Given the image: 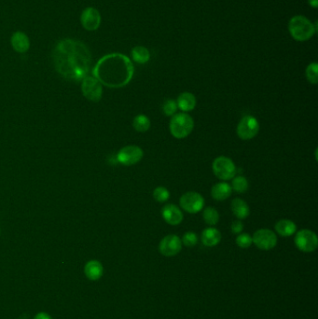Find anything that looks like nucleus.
Listing matches in <instances>:
<instances>
[{
	"label": "nucleus",
	"mask_w": 318,
	"mask_h": 319,
	"mask_svg": "<svg viewBox=\"0 0 318 319\" xmlns=\"http://www.w3.org/2000/svg\"><path fill=\"white\" fill-rule=\"evenodd\" d=\"M10 43L13 50L17 53H26L30 49V39L22 31H17L12 34L10 38Z\"/></svg>",
	"instance_id": "15"
},
{
	"label": "nucleus",
	"mask_w": 318,
	"mask_h": 319,
	"mask_svg": "<svg viewBox=\"0 0 318 319\" xmlns=\"http://www.w3.org/2000/svg\"><path fill=\"white\" fill-rule=\"evenodd\" d=\"M260 125L258 119L251 115H245L238 122L236 133L240 139L247 141L257 137Z\"/></svg>",
	"instance_id": "6"
},
{
	"label": "nucleus",
	"mask_w": 318,
	"mask_h": 319,
	"mask_svg": "<svg viewBox=\"0 0 318 319\" xmlns=\"http://www.w3.org/2000/svg\"><path fill=\"white\" fill-rule=\"evenodd\" d=\"M144 157L143 150L137 145H127L117 154V160L124 166H132L141 161Z\"/></svg>",
	"instance_id": "8"
},
{
	"label": "nucleus",
	"mask_w": 318,
	"mask_h": 319,
	"mask_svg": "<svg viewBox=\"0 0 318 319\" xmlns=\"http://www.w3.org/2000/svg\"><path fill=\"white\" fill-rule=\"evenodd\" d=\"M170 191L167 189L166 187L163 186H159L155 188L153 190V198L156 200L158 203H165L170 198Z\"/></svg>",
	"instance_id": "28"
},
{
	"label": "nucleus",
	"mask_w": 318,
	"mask_h": 319,
	"mask_svg": "<svg viewBox=\"0 0 318 319\" xmlns=\"http://www.w3.org/2000/svg\"><path fill=\"white\" fill-rule=\"evenodd\" d=\"M317 23H313L305 16H293L288 22V32L293 39L303 42L307 41L317 33Z\"/></svg>",
	"instance_id": "3"
},
{
	"label": "nucleus",
	"mask_w": 318,
	"mask_h": 319,
	"mask_svg": "<svg viewBox=\"0 0 318 319\" xmlns=\"http://www.w3.org/2000/svg\"><path fill=\"white\" fill-rule=\"evenodd\" d=\"M201 240H202V243H204L205 246L213 247L220 243L221 234L218 229L208 227L203 231L202 236H201Z\"/></svg>",
	"instance_id": "20"
},
{
	"label": "nucleus",
	"mask_w": 318,
	"mask_h": 319,
	"mask_svg": "<svg viewBox=\"0 0 318 319\" xmlns=\"http://www.w3.org/2000/svg\"><path fill=\"white\" fill-rule=\"evenodd\" d=\"M214 175L221 181H229L236 175L235 161L227 156H219L213 160Z\"/></svg>",
	"instance_id": "5"
},
{
	"label": "nucleus",
	"mask_w": 318,
	"mask_h": 319,
	"mask_svg": "<svg viewBox=\"0 0 318 319\" xmlns=\"http://www.w3.org/2000/svg\"><path fill=\"white\" fill-rule=\"evenodd\" d=\"M308 4L310 5L312 8H318V0H308Z\"/></svg>",
	"instance_id": "33"
},
{
	"label": "nucleus",
	"mask_w": 318,
	"mask_h": 319,
	"mask_svg": "<svg viewBox=\"0 0 318 319\" xmlns=\"http://www.w3.org/2000/svg\"><path fill=\"white\" fill-rule=\"evenodd\" d=\"M194 129L193 118L185 112L176 113L169 122V130L171 135L176 139H184L189 137Z\"/></svg>",
	"instance_id": "4"
},
{
	"label": "nucleus",
	"mask_w": 318,
	"mask_h": 319,
	"mask_svg": "<svg viewBox=\"0 0 318 319\" xmlns=\"http://www.w3.org/2000/svg\"><path fill=\"white\" fill-rule=\"evenodd\" d=\"M177 109L178 107L176 101L173 98L165 99L161 106V110L166 117H173L174 114L177 113Z\"/></svg>",
	"instance_id": "27"
},
{
	"label": "nucleus",
	"mask_w": 318,
	"mask_h": 319,
	"mask_svg": "<svg viewBox=\"0 0 318 319\" xmlns=\"http://www.w3.org/2000/svg\"><path fill=\"white\" fill-rule=\"evenodd\" d=\"M152 126L150 118L145 114H138L133 120V127L138 133H146Z\"/></svg>",
	"instance_id": "23"
},
{
	"label": "nucleus",
	"mask_w": 318,
	"mask_h": 319,
	"mask_svg": "<svg viewBox=\"0 0 318 319\" xmlns=\"http://www.w3.org/2000/svg\"><path fill=\"white\" fill-rule=\"evenodd\" d=\"M305 75L307 80L311 84L318 83V64L317 62H313L309 64L305 70Z\"/></svg>",
	"instance_id": "26"
},
{
	"label": "nucleus",
	"mask_w": 318,
	"mask_h": 319,
	"mask_svg": "<svg viewBox=\"0 0 318 319\" xmlns=\"http://www.w3.org/2000/svg\"><path fill=\"white\" fill-rule=\"evenodd\" d=\"M205 198L196 191H188L179 199V205L185 212L197 214L205 208Z\"/></svg>",
	"instance_id": "9"
},
{
	"label": "nucleus",
	"mask_w": 318,
	"mask_h": 319,
	"mask_svg": "<svg viewBox=\"0 0 318 319\" xmlns=\"http://www.w3.org/2000/svg\"><path fill=\"white\" fill-rule=\"evenodd\" d=\"M232 190L236 193H244L249 189V182L243 175H235L232 181Z\"/></svg>",
	"instance_id": "25"
},
{
	"label": "nucleus",
	"mask_w": 318,
	"mask_h": 319,
	"mask_svg": "<svg viewBox=\"0 0 318 319\" xmlns=\"http://www.w3.org/2000/svg\"><path fill=\"white\" fill-rule=\"evenodd\" d=\"M84 273L88 279L95 281L102 277L104 274V268L100 261L92 259L86 263L84 267Z\"/></svg>",
	"instance_id": "19"
},
{
	"label": "nucleus",
	"mask_w": 318,
	"mask_h": 319,
	"mask_svg": "<svg viewBox=\"0 0 318 319\" xmlns=\"http://www.w3.org/2000/svg\"><path fill=\"white\" fill-rule=\"evenodd\" d=\"M101 14L98 9L93 7L84 8L80 14V23L85 30L96 31L101 24Z\"/></svg>",
	"instance_id": "13"
},
{
	"label": "nucleus",
	"mask_w": 318,
	"mask_h": 319,
	"mask_svg": "<svg viewBox=\"0 0 318 319\" xmlns=\"http://www.w3.org/2000/svg\"><path fill=\"white\" fill-rule=\"evenodd\" d=\"M160 212L163 221L172 226L179 225L184 220V215L181 209L174 204L163 205Z\"/></svg>",
	"instance_id": "14"
},
{
	"label": "nucleus",
	"mask_w": 318,
	"mask_h": 319,
	"mask_svg": "<svg viewBox=\"0 0 318 319\" xmlns=\"http://www.w3.org/2000/svg\"><path fill=\"white\" fill-rule=\"evenodd\" d=\"M253 243L260 250H271L277 244V236L270 229H259L252 236Z\"/></svg>",
	"instance_id": "11"
},
{
	"label": "nucleus",
	"mask_w": 318,
	"mask_h": 319,
	"mask_svg": "<svg viewBox=\"0 0 318 319\" xmlns=\"http://www.w3.org/2000/svg\"><path fill=\"white\" fill-rule=\"evenodd\" d=\"M232 193H233L232 187L226 181L216 183L211 189V197L218 202L227 200L228 198L231 197Z\"/></svg>",
	"instance_id": "17"
},
{
	"label": "nucleus",
	"mask_w": 318,
	"mask_h": 319,
	"mask_svg": "<svg viewBox=\"0 0 318 319\" xmlns=\"http://www.w3.org/2000/svg\"><path fill=\"white\" fill-rule=\"evenodd\" d=\"M176 104L178 109H180L182 112L188 113L189 111H192L197 105V99L196 96L189 92V91H184L181 92L177 98H176Z\"/></svg>",
	"instance_id": "16"
},
{
	"label": "nucleus",
	"mask_w": 318,
	"mask_h": 319,
	"mask_svg": "<svg viewBox=\"0 0 318 319\" xmlns=\"http://www.w3.org/2000/svg\"><path fill=\"white\" fill-rule=\"evenodd\" d=\"M232 233L235 235H240L243 231V223L241 220H235L231 226Z\"/></svg>",
	"instance_id": "31"
},
{
	"label": "nucleus",
	"mask_w": 318,
	"mask_h": 319,
	"mask_svg": "<svg viewBox=\"0 0 318 319\" xmlns=\"http://www.w3.org/2000/svg\"><path fill=\"white\" fill-rule=\"evenodd\" d=\"M275 232L282 237H289L295 235L297 232V224L294 221L288 219H282L275 223Z\"/></svg>",
	"instance_id": "21"
},
{
	"label": "nucleus",
	"mask_w": 318,
	"mask_h": 319,
	"mask_svg": "<svg viewBox=\"0 0 318 319\" xmlns=\"http://www.w3.org/2000/svg\"><path fill=\"white\" fill-rule=\"evenodd\" d=\"M232 212L238 220H245L250 215L249 205L241 198H235L231 203Z\"/></svg>",
	"instance_id": "18"
},
{
	"label": "nucleus",
	"mask_w": 318,
	"mask_h": 319,
	"mask_svg": "<svg viewBox=\"0 0 318 319\" xmlns=\"http://www.w3.org/2000/svg\"><path fill=\"white\" fill-rule=\"evenodd\" d=\"M134 65L121 53H110L102 57L92 69V75L102 85L121 88L129 83L134 76Z\"/></svg>",
	"instance_id": "2"
},
{
	"label": "nucleus",
	"mask_w": 318,
	"mask_h": 319,
	"mask_svg": "<svg viewBox=\"0 0 318 319\" xmlns=\"http://www.w3.org/2000/svg\"><path fill=\"white\" fill-rule=\"evenodd\" d=\"M295 245L297 248L304 253H311L317 250L318 238L317 234L308 229H303L296 233Z\"/></svg>",
	"instance_id": "7"
},
{
	"label": "nucleus",
	"mask_w": 318,
	"mask_h": 319,
	"mask_svg": "<svg viewBox=\"0 0 318 319\" xmlns=\"http://www.w3.org/2000/svg\"><path fill=\"white\" fill-rule=\"evenodd\" d=\"M220 213L212 206H207L203 209V220L209 226H215L220 222Z\"/></svg>",
	"instance_id": "24"
},
{
	"label": "nucleus",
	"mask_w": 318,
	"mask_h": 319,
	"mask_svg": "<svg viewBox=\"0 0 318 319\" xmlns=\"http://www.w3.org/2000/svg\"><path fill=\"white\" fill-rule=\"evenodd\" d=\"M236 244L241 247V248H248L253 243L252 236H250L247 233H241L240 235L236 237Z\"/></svg>",
	"instance_id": "29"
},
{
	"label": "nucleus",
	"mask_w": 318,
	"mask_h": 319,
	"mask_svg": "<svg viewBox=\"0 0 318 319\" xmlns=\"http://www.w3.org/2000/svg\"><path fill=\"white\" fill-rule=\"evenodd\" d=\"M131 58L137 64L145 65L151 60V53L144 46H136L131 51Z\"/></svg>",
	"instance_id": "22"
},
{
	"label": "nucleus",
	"mask_w": 318,
	"mask_h": 319,
	"mask_svg": "<svg viewBox=\"0 0 318 319\" xmlns=\"http://www.w3.org/2000/svg\"><path fill=\"white\" fill-rule=\"evenodd\" d=\"M182 244L187 247H193L198 243V236L194 232H187L181 238Z\"/></svg>",
	"instance_id": "30"
},
{
	"label": "nucleus",
	"mask_w": 318,
	"mask_h": 319,
	"mask_svg": "<svg viewBox=\"0 0 318 319\" xmlns=\"http://www.w3.org/2000/svg\"><path fill=\"white\" fill-rule=\"evenodd\" d=\"M34 319H53L52 317L50 315H48L47 313H44V312H40L38 313V315H36V317L34 318Z\"/></svg>",
	"instance_id": "32"
},
{
	"label": "nucleus",
	"mask_w": 318,
	"mask_h": 319,
	"mask_svg": "<svg viewBox=\"0 0 318 319\" xmlns=\"http://www.w3.org/2000/svg\"><path fill=\"white\" fill-rule=\"evenodd\" d=\"M54 69L68 80L81 81L89 75L91 54L83 42L65 38L58 41L53 51Z\"/></svg>",
	"instance_id": "1"
},
{
	"label": "nucleus",
	"mask_w": 318,
	"mask_h": 319,
	"mask_svg": "<svg viewBox=\"0 0 318 319\" xmlns=\"http://www.w3.org/2000/svg\"><path fill=\"white\" fill-rule=\"evenodd\" d=\"M81 92L87 100L97 103L103 96V85L96 78L88 75L81 80Z\"/></svg>",
	"instance_id": "10"
},
{
	"label": "nucleus",
	"mask_w": 318,
	"mask_h": 319,
	"mask_svg": "<svg viewBox=\"0 0 318 319\" xmlns=\"http://www.w3.org/2000/svg\"><path fill=\"white\" fill-rule=\"evenodd\" d=\"M181 238L175 235L164 236L159 243V253L165 257L176 256L182 249Z\"/></svg>",
	"instance_id": "12"
}]
</instances>
